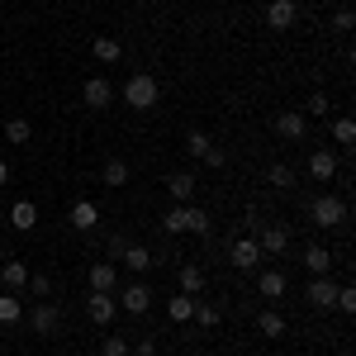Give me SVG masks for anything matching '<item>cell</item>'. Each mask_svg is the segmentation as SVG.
I'll return each instance as SVG.
<instances>
[{
  "mask_svg": "<svg viewBox=\"0 0 356 356\" xmlns=\"http://www.w3.org/2000/svg\"><path fill=\"white\" fill-rule=\"evenodd\" d=\"M157 95H162V86H157V76H147V72H134L124 81V105H134L138 114L157 110Z\"/></svg>",
  "mask_w": 356,
  "mask_h": 356,
  "instance_id": "1",
  "label": "cell"
},
{
  "mask_svg": "<svg viewBox=\"0 0 356 356\" xmlns=\"http://www.w3.org/2000/svg\"><path fill=\"white\" fill-rule=\"evenodd\" d=\"M309 223L314 228H342L347 223V200L342 195H314L309 200Z\"/></svg>",
  "mask_w": 356,
  "mask_h": 356,
  "instance_id": "2",
  "label": "cell"
},
{
  "mask_svg": "<svg viewBox=\"0 0 356 356\" xmlns=\"http://www.w3.org/2000/svg\"><path fill=\"white\" fill-rule=\"evenodd\" d=\"M114 304H119V309H124V314H147V309H152V285H147V280H143V275H134V280H129V285H119V290H114Z\"/></svg>",
  "mask_w": 356,
  "mask_h": 356,
  "instance_id": "3",
  "label": "cell"
},
{
  "mask_svg": "<svg viewBox=\"0 0 356 356\" xmlns=\"http://www.w3.org/2000/svg\"><path fill=\"white\" fill-rule=\"evenodd\" d=\"M57 328H62V309H57L53 300H38L29 309V332H33V337H53Z\"/></svg>",
  "mask_w": 356,
  "mask_h": 356,
  "instance_id": "4",
  "label": "cell"
},
{
  "mask_svg": "<svg viewBox=\"0 0 356 356\" xmlns=\"http://www.w3.org/2000/svg\"><path fill=\"white\" fill-rule=\"evenodd\" d=\"M257 247H261V257H280V252L290 247V228L275 223V219H266L261 228H257Z\"/></svg>",
  "mask_w": 356,
  "mask_h": 356,
  "instance_id": "5",
  "label": "cell"
},
{
  "mask_svg": "<svg viewBox=\"0 0 356 356\" xmlns=\"http://www.w3.org/2000/svg\"><path fill=\"white\" fill-rule=\"evenodd\" d=\"M266 257H261V247H257V238H238V243L228 247V266L233 271H257Z\"/></svg>",
  "mask_w": 356,
  "mask_h": 356,
  "instance_id": "6",
  "label": "cell"
},
{
  "mask_svg": "<svg viewBox=\"0 0 356 356\" xmlns=\"http://www.w3.org/2000/svg\"><path fill=\"white\" fill-rule=\"evenodd\" d=\"M114 314H119V304H114V295H100V290H90L86 295V318L95 323V328H110Z\"/></svg>",
  "mask_w": 356,
  "mask_h": 356,
  "instance_id": "7",
  "label": "cell"
},
{
  "mask_svg": "<svg viewBox=\"0 0 356 356\" xmlns=\"http://www.w3.org/2000/svg\"><path fill=\"white\" fill-rule=\"evenodd\" d=\"M300 24V5L295 0H271L266 5V29H275V33H285V29Z\"/></svg>",
  "mask_w": 356,
  "mask_h": 356,
  "instance_id": "8",
  "label": "cell"
},
{
  "mask_svg": "<svg viewBox=\"0 0 356 356\" xmlns=\"http://www.w3.org/2000/svg\"><path fill=\"white\" fill-rule=\"evenodd\" d=\"M275 134L285 138V143H304V138H309V119H304L300 110H285V114H275Z\"/></svg>",
  "mask_w": 356,
  "mask_h": 356,
  "instance_id": "9",
  "label": "cell"
},
{
  "mask_svg": "<svg viewBox=\"0 0 356 356\" xmlns=\"http://www.w3.org/2000/svg\"><path fill=\"white\" fill-rule=\"evenodd\" d=\"M304 300L314 304V309H332V300H337V280H328V275H314V280L304 285Z\"/></svg>",
  "mask_w": 356,
  "mask_h": 356,
  "instance_id": "10",
  "label": "cell"
},
{
  "mask_svg": "<svg viewBox=\"0 0 356 356\" xmlns=\"http://www.w3.org/2000/svg\"><path fill=\"white\" fill-rule=\"evenodd\" d=\"M81 100L90 105V110H110V100H114V86L105 81V76H86V86H81Z\"/></svg>",
  "mask_w": 356,
  "mask_h": 356,
  "instance_id": "11",
  "label": "cell"
},
{
  "mask_svg": "<svg viewBox=\"0 0 356 356\" xmlns=\"http://www.w3.org/2000/svg\"><path fill=\"white\" fill-rule=\"evenodd\" d=\"M86 280H90V290L114 295V290H119V266H114V261H95V266L86 271Z\"/></svg>",
  "mask_w": 356,
  "mask_h": 356,
  "instance_id": "12",
  "label": "cell"
},
{
  "mask_svg": "<svg viewBox=\"0 0 356 356\" xmlns=\"http://www.w3.org/2000/svg\"><path fill=\"white\" fill-rule=\"evenodd\" d=\"M195 186H200V181H195V171H171V176H166V195H171L176 204H191Z\"/></svg>",
  "mask_w": 356,
  "mask_h": 356,
  "instance_id": "13",
  "label": "cell"
},
{
  "mask_svg": "<svg viewBox=\"0 0 356 356\" xmlns=\"http://www.w3.org/2000/svg\"><path fill=\"white\" fill-rule=\"evenodd\" d=\"M119 261H124V271H134V275H147L152 266H157V257H152V252H147L143 243H129V247H124V257H119Z\"/></svg>",
  "mask_w": 356,
  "mask_h": 356,
  "instance_id": "14",
  "label": "cell"
},
{
  "mask_svg": "<svg viewBox=\"0 0 356 356\" xmlns=\"http://www.w3.org/2000/svg\"><path fill=\"white\" fill-rule=\"evenodd\" d=\"M204 285H209V275H204V266H181V271H176V290H181V295H195V300H200V295H204Z\"/></svg>",
  "mask_w": 356,
  "mask_h": 356,
  "instance_id": "15",
  "label": "cell"
},
{
  "mask_svg": "<svg viewBox=\"0 0 356 356\" xmlns=\"http://www.w3.org/2000/svg\"><path fill=\"white\" fill-rule=\"evenodd\" d=\"M29 275H33V271H29L19 257H5V261H0V285H5V290H24Z\"/></svg>",
  "mask_w": 356,
  "mask_h": 356,
  "instance_id": "16",
  "label": "cell"
},
{
  "mask_svg": "<svg viewBox=\"0 0 356 356\" xmlns=\"http://www.w3.org/2000/svg\"><path fill=\"white\" fill-rule=\"evenodd\" d=\"M10 228L33 233V228H38V204H33V200H15V204H10Z\"/></svg>",
  "mask_w": 356,
  "mask_h": 356,
  "instance_id": "17",
  "label": "cell"
},
{
  "mask_svg": "<svg viewBox=\"0 0 356 356\" xmlns=\"http://www.w3.org/2000/svg\"><path fill=\"white\" fill-rule=\"evenodd\" d=\"M285 290H290L285 271H261L257 275V295H261V300H285Z\"/></svg>",
  "mask_w": 356,
  "mask_h": 356,
  "instance_id": "18",
  "label": "cell"
},
{
  "mask_svg": "<svg viewBox=\"0 0 356 356\" xmlns=\"http://www.w3.org/2000/svg\"><path fill=\"white\" fill-rule=\"evenodd\" d=\"M309 176H314V181H332V176H337V157H332L328 147H314V152H309Z\"/></svg>",
  "mask_w": 356,
  "mask_h": 356,
  "instance_id": "19",
  "label": "cell"
},
{
  "mask_svg": "<svg viewBox=\"0 0 356 356\" xmlns=\"http://www.w3.org/2000/svg\"><path fill=\"white\" fill-rule=\"evenodd\" d=\"M72 228H76V233H95V228H100V209H95L90 200H76V204H72Z\"/></svg>",
  "mask_w": 356,
  "mask_h": 356,
  "instance_id": "20",
  "label": "cell"
},
{
  "mask_svg": "<svg viewBox=\"0 0 356 356\" xmlns=\"http://www.w3.org/2000/svg\"><path fill=\"white\" fill-rule=\"evenodd\" d=\"M304 266H309V275H328L332 271V252L323 243H309L304 247Z\"/></svg>",
  "mask_w": 356,
  "mask_h": 356,
  "instance_id": "21",
  "label": "cell"
},
{
  "mask_svg": "<svg viewBox=\"0 0 356 356\" xmlns=\"http://www.w3.org/2000/svg\"><path fill=\"white\" fill-rule=\"evenodd\" d=\"M191 228V204H171L162 214V233H171V238H181Z\"/></svg>",
  "mask_w": 356,
  "mask_h": 356,
  "instance_id": "22",
  "label": "cell"
},
{
  "mask_svg": "<svg viewBox=\"0 0 356 356\" xmlns=\"http://www.w3.org/2000/svg\"><path fill=\"white\" fill-rule=\"evenodd\" d=\"M191 314H195V295H181V290H176V295L166 300V318H171V323H191Z\"/></svg>",
  "mask_w": 356,
  "mask_h": 356,
  "instance_id": "23",
  "label": "cell"
},
{
  "mask_svg": "<svg viewBox=\"0 0 356 356\" xmlns=\"http://www.w3.org/2000/svg\"><path fill=\"white\" fill-rule=\"evenodd\" d=\"M100 181H105L110 191H119V186H129V162H124V157H110V162L100 166Z\"/></svg>",
  "mask_w": 356,
  "mask_h": 356,
  "instance_id": "24",
  "label": "cell"
},
{
  "mask_svg": "<svg viewBox=\"0 0 356 356\" xmlns=\"http://www.w3.org/2000/svg\"><path fill=\"white\" fill-rule=\"evenodd\" d=\"M285 328H290L285 314H275V309H261V314H257V332H261V337H285Z\"/></svg>",
  "mask_w": 356,
  "mask_h": 356,
  "instance_id": "25",
  "label": "cell"
},
{
  "mask_svg": "<svg viewBox=\"0 0 356 356\" xmlns=\"http://www.w3.org/2000/svg\"><path fill=\"white\" fill-rule=\"evenodd\" d=\"M90 53H95V62H119V57H124V43L110 38V33H100V38L90 43Z\"/></svg>",
  "mask_w": 356,
  "mask_h": 356,
  "instance_id": "26",
  "label": "cell"
},
{
  "mask_svg": "<svg viewBox=\"0 0 356 356\" xmlns=\"http://www.w3.org/2000/svg\"><path fill=\"white\" fill-rule=\"evenodd\" d=\"M209 147H214V138L204 134V129H191V134H186V152H191V157L204 162V157H209Z\"/></svg>",
  "mask_w": 356,
  "mask_h": 356,
  "instance_id": "27",
  "label": "cell"
},
{
  "mask_svg": "<svg viewBox=\"0 0 356 356\" xmlns=\"http://www.w3.org/2000/svg\"><path fill=\"white\" fill-rule=\"evenodd\" d=\"M186 233H195V238H214V219H209V209L191 204V228H186Z\"/></svg>",
  "mask_w": 356,
  "mask_h": 356,
  "instance_id": "28",
  "label": "cell"
},
{
  "mask_svg": "<svg viewBox=\"0 0 356 356\" xmlns=\"http://www.w3.org/2000/svg\"><path fill=\"white\" fill-rule=\"evenodd\" d=\"M24 318V304H19V295H0V323L5 328H15Z\"/></svg>",
  "mask_w": 356,
  "mask_h": 356,
  "instance_id": "29",
  "label": "cell"
},
{
  "mask_svg": "<svg viewBox=\"0 0 356 356\" xmlns=\"http://www.w3.org/2000/svg\"><path fill=\"white\" fill-rule=\"evenodd\" d=\"M266 181H271L275 191H290V186H295V166H285V162H271V166H266Z\"/></svg>",
  "mask_w": 356,
  "mask_h": 356,
  "instance_id": "30",
  "label": "cell"
},
{
  "mask_svg": "<svg viewBox=\"0 0 356 356\" xmlns=\"http://www.w3.org/2000/svg\"><path fill=\"white\" fill-rule=\"evenodd\" d=\"M332 143H342V147H352V143H356V124L347 119V114L332 119Z\"/></svg>",
  "mask_w": 356,
  "mask_h": 356,
  "instance_id": "31",
  "label": "cell"
},
{
  "mask_svg": "<svg viewBox=\"0 0 356 356\" xmlns=\"http://www.w3.org/2000/svg\"><path fill=\"white\" fill-rule=\"evenodd\" d=\"M191 323H195V328H214V323H219V309H214V304H204V300H195Z\"/></svg>",
  "mask_w": 356,
  "mask_h": 356,
  "instance_id": "32",
  "label": "cell"
},
{
  "mask_svg": "<svg viewBox=\"0 0 356 356\" xmlns=\"http://www.w3.org/2000/svg\"><path fill=\"white\" fill-rule=\"evenodd\" d=\"M328 110H332V105H328V95H323V90H314V95H309V105H304V119H328Z\"/></svg>",
  "mask_w": 356,
  "mask_h": 356,
  "instance_id": "33",
  "label": "cell"
},
{
  "mask_svg": "<svg viewBox=\"0 0 356 356\" xmlns=\"http://www.w3.org/2000/svg\"><path fill=\"white\" fill-rule=\"evenodd\" d=\"M5 138H10V143H19V147H24L29 138H33V129H29V119H10V124H5Z\"/></svg>",
  "mask_w": 356,
  "mask_h": 356,
  "instance_id": "34",
  "label": "cell"
},
{
  "mask_svg": "<svg viewBox=\"0 0 356 356\" xmlns=\"http://www.w3.org/2000/svg\"><path fill=\"white\" fill-rule=\"evenodd\" d=\"M129 352H134V342H129V337H119V332L105 337V347H100V356H129Z\"/></svg>",
  "mask_w": 356,
  "mask_h": 356,
  "instance_id": "35",
  "label": "cell"
},
{
  "mask_svg": "<svg viewBox=\"0 0 356 356\" xmlns=\"http://www.w3.org/2000/svg\"><path fill=\"white\" fill-rule=\"evenodd\" d=\"M332 309H342V314H356V290H352V285H337V300H332Z\"/></svg>",
  "mask_w": 356,
  "mask_h": 356,
  "instance_id": "36",
  "label": "cell"
},
{
  "mask_svg": "<svg viewBox=\"0 0 356 356\" xmlns=\"http://www.w3.org/2000/svg\"><path fill=\"white\" fill-rule=\"evenodd\" d=\"M29 290H33L38 300H48V295H53V275H29Z\"/></svg>",
  "mask_w": 356,
  "mask_h": 356,
  "instance_id": "37",
  "label": "cell"
},
{
  "mask_svg": "<svg viewBox=\"0 0 356 356\" xmlns=\"http://www.w3.org/2000/svg\"><path fill=\"white\" fill-rule=\"evenodd\" d=\"M347 29H352V10H347V5H342V10H337V15H332V33H347Z\"/></svg>",
  "mask_w": 356,
  "mask_h": 356,
  "instance_id": "38",
  "label": "cell"
},
{
  "mask_svg": "<svg viewBox=\"0 0 356 356\" xmlns=\"http://www.w3.org/2000/svg\"><path fill=\"white\" fill-rule=\"evenodd\" d=\"M138 356H157V337H152V332L138 337Z\"/></svg>",
  "mask_w": 356,
  "mask_h": 356,
  "instance_id": "39",
  "label": "cell"
},
{
  "mask_svg": "<svg viewBox=\"0 0 356 356\" xmlns=\"http://www.w3.org/2000/svg\"><path fill=\"white\" fill-rule=\"evenodd\" d=\"M124 247H129V238H124V233H114V238H110V247H105V252H110V257H124Z\"/></svg>",
  "mask_w": 356,
  "mask_h": 356,
  "instance_id": "40",
  "label": "cell"
},
{
  "mask_svg": "<svg viewBox=\"0 0 356 356\" xmlns=\"http://www.w3.org/2000/svg\"><path fill=\"white\" fill-rule=\"evenodd\" d=\"M223 162H228V157H223V147H209V157H204V166H214V171H219Z\"/></svg>",
  "mask_w": 356,
  "mask_h": 356,
  "instance_id": "41",
  "label": "cell"
},
{
  "mask_svg": "<svg viewBox=\"0 0 356 356\" xmlns=\"http://www.w3.org/2000/svg\"><path fill=\"white\" fill-rule=\"evenodd\" d=\"M0 186H10V166L0 162Z\"/></svg>",
  "mask_w": 356,
  "mask_h": 356,
  "instance_id": "42",
  "label": "cell"
},
{
  "mask_svg": "<svg viewBox=\"0 0 356 356\" xmlns=\"http://www.w3.org/2000/svg\"><path fill=\"white\" fill-rule=\"evenodd\" d=\"M129 356H138V352H129Z\"/></svg>",
  "mask_w": 356,
  "mask_h": 356,
  "instance_id": "43",
  "label": "cell"
}]
</instances>
